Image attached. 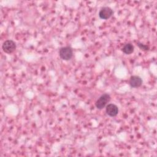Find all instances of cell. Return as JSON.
Instances as JSON below:
<instances>
[{
    "label": "cell",
    "mask_w": 157,
    "mask_h": 157,
    "mask_svg": "<svg viewBox=\"0 0 157 157\" xmlns=\"http://www.w3.org/2000/svg\"><path fill=\"white\" fill-rule=\"evenodd\" d=\"M59 55L61 59L64 60H69L73 56V50L70 47H63L59 49Z\"/></svg>",
    "instance_id": "1"
},
{
    "label": "cell",
    "mask_w": 157,
    "mask_h": 157,
    "mask_svg": "<svg viewBox=\"0 0 157 157\" xmlns=\"http://www.w3.org/2000/svg\"><path fill=\"white\" fill-rule=\"evenodd\" d=\"M110 96L109 94H103L98 99L95 103V105L98 109H102L106 106L107 104L110 101Z\"/></svg>",
    "instance_id": "2"
},
{
    "label": "cell",
    "mask_w": 157,
    "mask_h": 157,
    "mask_svg": "<svg viewBox=\"0 0 157 157\" xmlns=\"http://www.w3.org/2000/svg\"><path fill=\"white\" fill-rule=\"evenodd\" d=\"M16 47L17 46L15 42L12 40H6L5 42H4L2 45V48L3 51L8 54L13 53L15 50Z\"/></svg>",
    "instance_id": "3"
},
{
    "label": "cell",
    "mask_w": 157,
    "mask_h": 157,
    "mask_svg": "<svg viewBox=\"0 0 157 157\" xmlns=\"http://www.w3.org/2000/svg\"><path fill=\"white\" fill-rule=\"evenodd\" d=\"M113 10L109 7H104L101 8L99 12V17L103 20H107L109 18L113 15Z\"/></svg>",
    "instance_id": "4"
},
{
    "label": "cell",
    "mask_w": 157,
    "mask_h": 157,
    "mask_svg": "<svg viewBox=\"0 0 157 157\" xmlns=\"http://www.w3.org/2000/svg\"><path fill=\"white\" fill-rule=\"evenodd\" d=\"M106 113L110 117H115L118 113V107L113 104H109L105 108Z\"/></svg>",
    "instance_id": "5"
},
{
    "label": "cell",
    "mask_w": 157,
    "mask_h": 157,
    "mask_svg": "<svg viewBox=\"0 0 157 157\" xmlns=\"http://www.w3.org/2000/svg\"><path fill=\"white\" fill-rule=\"evenodd\" d=\"M129 83L132 88H138L142 85V80L137 75H132L130 77Z\"/></svg>",
    "instance_id": "6"
},
{
    "label": "cell",
    "mask_w": 157,
    "mask_h": 157,
    "mask_svg": "<svg viewBox=\"0 0 157 157\" xmlns=\"http://www.w3.org/2000/svg\"><path fill=\"white\" fill-rule=\"evenodd\" d=\"M134 47L132 44L127 43L122 48V51L126 55H129L132 53L134 52Z\"/></svg>",
    "instance_id": "7"
},
{
    "label": "cell",
    "mask_w": 157,
    "mask_h": 157,
    "mask_svg": "<svg viewBox=\"0 0 157 157\" xmlns=\"http://www.w3.org/2000/svg\"><path fill=\"white\" fill-rule=\"evenodd\" d=\"M137 45L142 50H145L146 51V50H149V47L147 45H144V44H143L142 43L137 42Z\"/></svg>",
    "instance_id": "8"
}]
</instances>
